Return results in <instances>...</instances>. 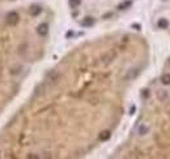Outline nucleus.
<instances>
[{"mask_svg":"<svg viewBox=\"0 0 170 159\" xmlns=\"http://www.w3.org/2000/svg\"><path fill=\"white\" fill-rule=\"evenodd\" d=\"M132 5V2L131 0H124V2H122V3H119L118 4V9L119 11H124V9H128Z\"/></svg>","mask_w":170,"mask_h":159,"instance_id":"7","label":"nucleus"},{"mask_svg":"<svg viewBox=\"0 0 170 159\" xmlns=\"http://www.w3.org/2000/svg\"><path fill=\"white\" fill-rule=\"evenodd\" d=\"M168 63H169V65H170V59H169V60H168Z\"/></svg>","mask_w":170,"mask_h":159,"instance_id":"19","label":"nucleus"},{"mask_svg":"<svg viewBox=\"0 0 170 159\" xmlns=\"http://www.w3.org/2000/svg\"><path fill=\"white\" fill-rule=\"evenodd\" d=\"M41 12H42L41 5H35V4H34V5H31V7L29 8V15H30V16H33V17L41 15Z\"/></svg>","mask_w":170,"mask_h":159,"instance_id":"6","label":"nucleus"},{"mask_svg":"<svg viewBox=\"0 0 170 159\" xmlns=\"http://www.w3.org/2000/svg\"><path fill=\"white\" fill-rule=\"evenodd\" d=\"M141 95H143V98H148V97H149V91H148L147 89H145V90H143Z\"/></svg>","mask_w":170,"mask_h":159,"instance_id":"16","label":"nucleus"},{"mask_svg":"<svg viewBox=\"0 0 170 159\" xmlns=\"http://www.w3.org/2000/svg\"><path fill=\"white\" fill-rule=\"evenodd\" d=\"M37 33H38L41 37H46L48 33V25L46 22H42L37 26Z\"/></svg>","mask_w":170,"mask_h":159,"instance_id":"3","label":"nucleus"},{"mask_svg":"<svg viewBox=\"0 0 170 159\" xmlns=\"http://www.w3.org/2000/svg\"><path fill=\"white\" fill-rule=\"evenodd\" d=\"M47 78H48V81H51L53 84H55V82L58 81V78H59V73H58V72H55V71L50 72V73L47 74Z\"/></svg>","mask_w":170,"mask_h":159,"instance_id":"8","label":"nucleus"},{"mask_svg":"<svg viewBox=\"0 0 170 159\" xmlns=\"http://www.w3.org/2000/svg\"><path fill=\"white\" fill-rule=\"evenodd\" d=\"M68 4H70V7L72 9H75V8H77L79 5L81 4V0H68Z\"/></svg>","mask_w":170,"mask_h":159,"instance_id":"14","label":"nucleus"},{"mask_svg":"<svg viewBox=\"0 0 170 159\" xmlns=\"http://www.w3.org/2000/svg\"><path fill=\"white\" fill-rule=\"evenodd\" d=\"M161 84L162 85H170V73H163L161 76Z\"/></svg>","mask_w":170,"mask_h":159,"instance_id":"12","label":"nucleus"},{"mask_svg":"<svg viewBox=\"0 0 170 159\" xmlns=\"http://www.w3.org/2000/svg\"><path fill=\"white\" fill-rule=\"evenodd\" d=\"M20 21V15L17 13V12H9V13L5 16V24L8 25V26H15V25L18 24Z\"/></svg>","mask_w":170,"mask_h":159,"instance_id":"1","label":"nucleus"},{"mask_svg":"<svg viewBox=\"0 0 170 159\" xmlns=\"http://www.w3.org/2000/svg\"><path fill=\"white\" fill-rule=\"evenodd\" d=\"M94 22H96V20H94L92 16H86V17L83 18V21H81L80 24H81V26L83 28H90L94 25Z\"/></svg>","mask_w":170,"mask_h":159,"instance_id":"4","label":"nucleus"},{"mask_svg":"<svg viewBox=\"0 0 170 159\" xmlns=\"http://www.w3.org/2000/svg\"><path fill=\"white\" fill-rule=\"evenodd\" d=\"M42 90H43V85H39L38 87L35 89V95H42V94H43Z\"/></svg>","mask_w":170,"mask_h":159,"instance_id":"15","label":"nucleus"},{"mask_svg":"<svg viewBox=\"0 0 170 159\" xmlns=\"http://www.w3.org/2000/svg\"><path fill=\"white\" fill-rule=\"evenodd\" d=\"M148 132H149V126L148 125H144V124H141L139 126V129H137V133H139L140 136H145Z\"/></svg>","mask_w":170,"mask_h":159,"instance_id":"11","label":"nucleus"},{"mask_svg":"<svg viewBox=\"0 0 170 159\" xmlns=\"http://www.w3.org/2000/svg\"><path fill=\"white\" fill-rule=\"evenodd\" d=\"M157 95H159V98H160V100H165V99H168L169 98V93L166 91V90H159V93H157Z\"/></svg>","mask_w":170,"mask_h":159,"instance_id":"13","label":"nucleus"},{"mask_svg":"<svg viewBox=\"0 0 170 159\" xmlns=\"http://www.w3.org/2000/svg\"><path fill=\"white\" fill-rule=\"evenodd\" d=\"M157 26L160 29H168L169 28V21L166 18H160L159 21H157Z\"/></svg>","mask_w":170,"mask_h":159,"instance_id":"9","label":"nucleus"},{"mask_svg":"<svg viewBox=\"0 0 170 159\" xmlns=\"http://www.w3.org/2000/svg\"><path fill=\"white\" fill-rule=\"evenodd\" d=\"M110 136H111L110 130H102L99 133V139L101 141H108V139L110 138Z\"/></svg>","mask_w":170,"mask_h":159,"instance_id":"10","label":"nucleus"},{"mask_svg":"<svg viewBox=\"0 0 170 159\" xmlns=\"http://www.w3.org/2000/svg\"><path fill=\"white\" fill-rule=\"evenodd\" d=\"M135 111H136V107H135V106H132V107H131V111H130V113H131V115H134Z\"/></svg>","mask_w":170,"mask_h":159,"instance_id":"17","label":"nucleus"},{"mask_svg":"<svg viewBox=\"0 0 170 159\" xmlns=\"http://www.w3.org/2000/svg\"><path fill=\"white\" fill-rule=\"evenodd\" d=\"M115 58H117V52H115V51H113V50H110V51L105 52L102 56H101V63H102L103 65H109L110 63L114 61Z\"/></svg>","mask_w":170,"mask_h":159,"instance_id":"2","label":"nucleus"},{"mask_svg":"<svg viewBox=\"0 0 170 159\" xmlns=\"http://www.w3.org/2000/svg\"><path fill=\"white\" fill-rule=\"evenodd\" d=\"M139 73H140V71H139L137 68H135V69H130V71L127 72V74L124 76V80H127V81L134 80V78H136L137 76H139Z\"/></svg>","mask_w":170,"mask_h":159,"instance_id":"5","label":"nucleus"},{"mask_svg":"<svg viewBox=\"0 0 170 159\" xmlns=\"http://www.w3.org/2000/svg\"><path fill=\"white\" fill-rule=\"evenodd\" d=\"M134 28H136V30H140V25H137V24H135V25H132Z\"/></svg>","mask_w":170,"mask_h":159,"instance_id":"18","label":"nucleus"}]
</instances>
